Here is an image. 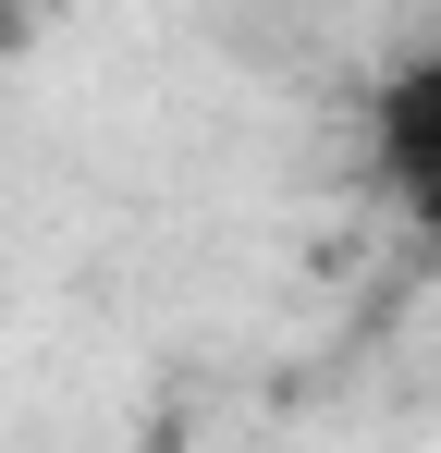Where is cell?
Returning a JSON list of instances; mask_svg holds the SVG:
<instances>
[{
	"mask_svg": "<svg viewBox=\"0 0 441 453\" xmlns=\"http://www.w3.org/2000/svg\"><path fill=\"white\" fill-rule=\"evenodd\" d=\"M368 159H380V184L405 196V221L441 245V50L380 86V135H368Z\"/></svg>",
	"mask_w": 441,
	"mask_h": 453,
	"instance_id": "obj_1",
	"label": "cell"
}]
</instances>
